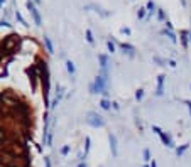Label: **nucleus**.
<instances>
[{
    "mask_svg": "<svg viewBox=\"0 0 191 167\" xmlns=\"http://www.w3.org/2000/svg\"><path fill=\"white\" fill-rule=\"evenodd\" d=\"M107 86H108V79H107L105 76H102V74H98V76L95 78V81L90 85V93H91V94L103 93L107 96V94H108V91H107Z\"/></svg>",
    "mask_w": 191,
    "mask_h": 167,
    "instance_id": "nucleus-1",
    "label": "nucleus"
},
{
    "mask_svg": "<svg viewBox=\"0 0 191 167\" xmlns=\"http://www.w3.org/2000/svg\"><path fill=\"white\" fill-rule=\"evenodd\" d=\"M86 123L90 127H93V128H102V127H105L107 122L102 115H98L97 111H88L86 113Z\"/></svg>",
    "mask_w": 191,
    "mask_h": 167,
    "instance_id": "nucleus-2",
    "label": "nucleus"
},
{
    "mask_svg": "<svg viewBox=\"0 0 191 167\" xmlns=\"http://www.w3.org/2000/svg\"><path fill=\"white\" fill-rule=\"evenodd\" d=\"M26 7H27V10H29V14L32 15V19H34V24L37 27H41V26H43V19H41V14H39V10L36 9L34 2H32V0H27V2H26Z\"/></svg>",
    "mask_w": 191,
    "mask_h": 167,
    "instance_id": "nucleus-3",
    "label": "nucleus"
},
{
    "mask_svg": "<svg viewBox=\"0 0 191 167\" xmlns=\"http://www.w3.org/2000/svg\"><path fill=\"white\" fill-rule=\"evenodd\" d=\"M108 142H110V150H112V155L117 157L119 155V145H117V137H115V133H108Z\"/></svg>",
    "mask_w": 191,
    "mask_h": 167,
    "instance_id": "nucleus-4",
    "label": "nucleus"
},
{
    "mask_svg": "<svg viewBox=\"0 0 191 167\" xmlns=\"http://www.w3.org/2000/svg\"><path fill=\"white\" fill-rule=\"evenodd\" d=\"M159 137H161V142L167 147V149H174V147H176V145H174V142H173V137H171L167 132H162Z\"/></svg>",
    "mask_w": 191,
    "mask_h": 167,
    "instance_id": "nucleus-5",
    "label": "nucleus"
},
{
    "mask_svg": "<svg viewBox=\"0 0 191 167\" xmlns=\"http://www.w3.org/2000/svg\"><path fill=\"white\" fill-rule=\"evenodd\" d=\"M120 49H122L123 54H127L129 57H135V47L132 46V44L122 42V44H120Z\"/></svg>",
    "mask_w": 191,
    "mask_h": 167,
    "instance_id": "nucleus-6",
    "label": "nucleus"
},
{
    "mask_svg": "<svg viewBox=\"0 0 191 167\" xmlns=\"http://www.w3.org/2000/svg\"><path fill=\"white\" fill-rule=\"evenodd\" d=\"M164 79H166L164 74H159V76H157V88H156L157 96H162V94H164Z\"/></svg>",
    "mask_w": 191,
    "mask_h": 167,
    "instance_id": "nucleus-7",
    "label": "nucleus"
},
{
    "mask_svg": "<svg viewBox=\"0 0 191 167\" xmlns=\"http://www.w3.org/2000/svg\"><path fill=\"white\" fill-rule=\"evenodd\" d=\"M161 34H162V36H166V37H167V39L171 41V42H178V37H176V34H174V32H173L171 29H162V30H161Z\"/></svg>",
    "mask_w": 191,
    "mask_h": 167,
    "instance_id": "nucleus-8",
    "label": "nucleus"
},
{
    "mask_svg": "<svg viewBox=\"0 0 191 167\" xmlns=\"http://www.w3.org/2000/svg\"><path fill=\"white\" fill-rule=\"evenodd\" d=\"M17 37H19V36H14L12 34V36H9V37L5 39V41H4V47H5V49H10L14 44L17 42Z\"/></svg>",
    "mask_w": 191,
    "mask_h": 167,
    "instance_id": "nucleus-9",
    "label": "nucleus"
},
{
    "mask_svg": "<svg viewBox=\"0 0 191 167\" xmlns=\"http://www.w3.org/2000/svg\"><path fill=\"white\" fill-rule=\"evenodd\" d=\"M145 9H147L149 15H154V14H157V7H156V4H154L152 0H149V2H147V5H145Z\"/></svg>",
    "mask_w": 191,
    "mask_h": 167,
    "instance_id": "nucleus-10",
    "label": "nucleus"
},
{
    "mask_svg": "<svg viewBox=\"0 0 191 167\" xmlns=\"http://www.w3.org/2000/svg\"><path fill=\"white\" fill-rule=\"evenodd\" d=\"M44 46H46V49H47L49 54L54 52V47H53V42H51V39H49V36H44Z\"/></svg>",
    "mask_w": 191,
    "mask_h": 167,
    "instance_id": "nucleus-11",
    "label": "nucleus"
},
{
    "mask_svg": "<svg viewBox=\"0 0 191 167\" xmlns=\"http://www.w3.org/2000/svg\"><path fill=\"white\" fill-rule=\"evenodd\" d=\"M181 42H183V47L186 49L188 42H189V39H188V30H181Z\"/></svg>",
    "mask_w": 191,
    "mask_h": 167,
    "instance_id": "nucleus-12",
    "label": "nucleus"
},
{
    "mask_svg": "<svg viewBox=\"0 0 191 167\" xmlns=\"http://www.w3.org/2000/svg\"><path fill=\"white\" fill-rule=\"evenodd\" d=\"M66 69H68V73L69 74H71V76H73V74H75V73H76V68H75V63H73V61H66Z\"/></svg>",
    "mask_w": 191,
    "mask_h": 167,
    "instance_id": "nucleus-13",
    "label": "nucleus"
},
{
    "mask_svg": "<svg viewBox=\"0 0 191 167\" xmlns=\"http://www.w3.org/2000/svg\"><path fill=\"white\" fill-rule=\"evenodd\" d=\"M188 149H189V144H184V145L178 147V149H176V155H178V157H181V155L184 154V152H186Z\"/></svg>",
    "mask_w": 191,
    "mask_h": 167,
    "instance_id": "nucleus-14",
    "label": "nucleus"
},
{
    "mask_svg": "<svg viewBox=\"0 0 191 167\" xmlns=\"http://www.w3.org/2000/svg\"><path fill=\"white\" fill-rule=\"evenodd\" d=\"M100 107H102L103 110H110L112 108V101L110 100H107V98H103L102 101H100Z\"/></svg>",
    "mask_w": 191,
    "mask_h": 167,
    "instance_id": "nucleus-15",
    "label": "nucleus"
},
{
    "mask_svg": "<svg viewBox=\"0 0 191 167\" xmlns=\"http://www.w3.org/2000/svg\"><path fill=\"white\" fill-rule=\"evenodd\" d=\"M142 157H144V162L145 164H151V160H152V159H151V150L144 149V152H142Z\"/></svg>",
    "mask_w": 191,
    "mask_h": 167,
    "instance_id": "nucleus-16",
    "label": "nucleus"
},
{
    "mask_svg": "<svg viewBox=\"0 0 191 167\" xmlns=\"http://www.w3.org/2000/svg\"><path fill=\"white\" fill-rule=\"evenodd\" d=\"M15 17H17V20L21 22V24H22V26H24V27H27V26H29V24H27V22L24 20V17H22V15H21V12H19V10H15Z\"/></svg>",
    "mask_w": 191,
    "mask_h": 167,
    "instance_id": "nucleus-17",
    "label": "nucleus"
},
{
    "mask_svg": "<svg viewBox=\"0 0 191 167\" xmlns=\"http://www.w3.org/2000/svg\"><path fill=\"white\" fill-rule=\"evenodd\" d=\"M145 12H147V9H144V7L139 9V10H137V19H139V20H140V19H144L145 17Z\"/></svg>",
    "mask_w": 191,
    "mask_h": 167,
    "instance_id": "nucleus-18",
    "label": "nucleus"
},
{
    "mask_svg": "<svg viewBox=\"0 0 191 167\" xmlns=\"http://www.w3.org/2000/svg\"><path fill=\"white\" fill-rule=\"evenodd\" d=\"M157 19H159V20H166V12L162 9H157Z\"/></svg>",
    "mask_w": 191,
    "mask_h": 167,
    "instance_id": "nucleus-19",
    "label": "nucleus"
},
{
    "mask_svg": "<svg viewBox=\"0 0 191 167\" xmlns=\"http://www.w3.org/2000/svg\"><path fill=\"white\" fill-rule=\"evenodd\" d=\"M142 98H144V90H142V88H139V90L135 91V100H137V101H140Z\"/></svg>",
    "mask_w": 191,
    "mask_h": 167,
    "instance_id": "nucleus-20",
    "label": "nucleus"
},
{
    "mask_svg": "<svg viewBox=\"0 0 191 167\" xmlns=\"http://www.w3.org/2000/svg\"><path fill=\"white\" fill-rule=\"evenodd\" d=\"M86 41H88L90 44H93V42H95L93 34H91V30H90V29H86Z\"/></svg>",
    "mask_w": 191,
    "mask_h": 167,
    "instance_id": "nucleus-21",
    "label": "nucleus"
},
{
    "mask_svg": "<svg viewBox=\"0 0 191 167\" xmlns=\"http://www.w3.org/2000/svg\"><path fill=\"white\" fill-rule=\"evenodd\" d=\"M90 144H91V138L86 137V138H85V154H86V155H88V152H90Z\"/></svg>",
    "mask_w": 191,
    "mask_h": 167,
    "instance_id": "nucleus-22",
    "label": "nucleus"
},
{
    "mask_svg": "<svg viewBox=\"0 0 191 167\" xmlns=\"http://www.w3.org/2000/svg\"><path fill=\"white\" fill-rule=\"evenodd\" d=\"M107 47H108V51H110V52H115V44H113V41H108V42H107Z\"/></svg>",
    "mask_w": 191,
    "mask_h": 167,
    "instance_id": "nucleus-23",
    "label": "nucleus"
},
{
    "mask_svg": "<svg viewBox=\"0 0 191 167\" xmlns=\"http://www.w3.org/2000/svg\"><path fill=\"white\" fill-rule=\"evenodd\" d=\"M69 149H71L69 145H64L63 149H61V155H68L69 154Z\"/></svg>",
    "mask_w": 191,
    "mask_h": 167,
    "instance_id": "nucleus-24",
    "label": "nucleus"
},
{
    "mask_svg": "<svg viewBox=\"0 0 191 167\" xmlns=\"http://www.w3.org/2000/svg\"><path fill=\"white\" fill-rule=\"evenodd\" d=\"M120 32H122L123 36H130V32H132V30L129 29V27H122V29H120Z\"/></svg>",
    "mask_w": 191,
    "mask_h": 167,
    "instance_id": "nucleus-25",
    "label": "nucleus"
},
{
    "mask_svg": "<svg viewBox=\"0 0 191 167\" xmlns=\"http://www.w3.org/2000/svg\"><path fill=\"white\" fill-rule=\"evenodd\" d=\"M154 61H156V63H159V66H166V61L161 59V57H157V56L154 57Z\"/></svg>",
    "mask_w": 191,
    "mask_h": 167,
    "instance_id": "nucleus-26",
    "label": "nucleus"
},
{
    "mask_svg": "<svg viewBox=\"0 0 191 167\" xmlns=\"http://www.w3.org/2000/svg\"><path fill=\"white\" fill-rule=\"evenodd\" d=\"M184 105L188 107V111H189V116H191V101L189 100H184Z\"/></svg>",
    "mask_w": 191,
    "mask_h": 167,
    "instance_id": "nucleus-27",
    "label": "nucleus"
},
{
    "mask_svg": "<svg viewBox=\"0 0 191 167\" xmlns=\"http://www.w3.org/2000/svg\"><path fill=\"white\" fill-rule=\"evenodd\" d=\"M112 108H113V110H119V108H120V105H119L117 101H112Z\"/></svg>",
    "mask_w": 191,
    "mask_h": 167,
    "instance_id": "nucleus-28",
    "label": "nucleus"
},
{
    "mask_svg": "<svg viewBox=\"0 0 191 167\" xmlns=\"http://www.w3.org/2000/svg\"><path fill=\"white\" fill-rule=\"evenodd\" d=\"M44 162H46V167H51V160H49V157H44Z\"/></svg>",
    "mask_w": 191,
    "mask_h": 167,
    "instance_id": "nucleus-29",
    "label": "nucleus"
},
{
    "mask_svg": "<svg viewBox=\"0 0 191 167\" xmlns=\"http://www.w3.org/2000/svg\"><path fill=\"white\" fill-rule=\"evenodd\" d=\"M149 165H151V167H157V162H156V160H154V159H152V160H151V164H149Z\"/></svg>",
    "mask_w": 191,
    "mask_h": 167,
    "instance_id": "nucleus-30",
    "label": "nucleus"
},
{
    "mask_svg": "<svg viewBox=\"0 0 191 167\" xmlns=\"http://www.w3.org/2000/svg\"><path fill=\"white\" fill-rule=\"evenodd\" d=\"M167 64H169V66H173V68H174V66H176V63H174V61L171 59V61H167Z\"/></svg>",
    "mask_w": 191,
    "mask_h": 167,
    "instance_id": "nucleus-31",
    "label": "nucleus"
},
{
    "mask_svg": "<svg viewBox=\"0 0 191 167\" xmlns=\"http://www.w3.org/2000/svg\"><path fill=\"white\" fill-rule=\"evenodd\" d=\"M78 167H86V162H80V164H78Z\"/></svg>",
    "mask_w": 191,
    "mask_h": 167,
    "instance_id": "nucleus-32",
    "label": "nucleus"
},
{
    "mask_svg": "<svg viewBox=\"0 0 191 167\" xmlns=\"http://www.w3.org/2000/svg\"><path fill=\"white\" fill-rule=\"evenodd\" d=\"M188 39H189V42H191V30H188Z\"/></svg>",
    "mask_w": 191,
    "mask_h": 167,
    "instance_id": "nucleus-33",
    "label": "nucleus"
},
{
    "mask_svg": "<svg viewBox=\"0 0 191 167\" xmlns=\"http://www.w3.org/2000/svg\"><path fill=\"white\" fill-rule=\"evenodd\" d=\"M32 2H34V4H41V2H43V0H32Z\"/></svg>",
    "mask_w": 191,
    "mask_h": 167,
    "instance_id": "nucleus-34",
    "label": "nucleus"
},
{
    "mask_svg": "<svg viewBox=\"0 0 191 167\" xmlns=\"http://www.w3.org/2000/svg\"><path fill=\"white\" fill-rule=\"evenodd\" d=\"M4 2H5V0H0V9H2V5H4Z\"/></svg>",
    "mask_w": 191,
    "mask_h": 167,
    "instance_id": "nucleus-35",
    "label": "nucleus"
},
{
    "mask_svg": "<svg viewBox=\"0 0 191 167\" xmlns=\"http://www.w3.org/2000/svg\"><path fill=\"white\" fill-rule=\"evenodd\" d=\"M142 167H151V165H149V164H144V165H142Z\"/></svg>",
    "mask_w": 191,
    "mask_h": 167,
    "instance_id": "nucleus-36",
    "label": "nucleus"
},
{
    "mask_svg": "<svg viewBox=\"0 0 191 167\" xmlns=\"http://www.w3.org/2000/svg\"><path fill=\"white\" fill-rule=\"evenodd\" d=\"M189 88H191V85H189Z\"/></svg>",
    "mask_w": 191,
    "mask_h": 167,
    "instance_id": "nucleus-37",
    "label": "nucleus"
}]
</instances>
